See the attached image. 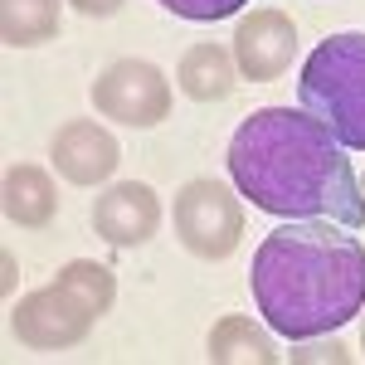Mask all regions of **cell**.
<instances>
[{
  "label": "cell",
  "instance_id": "6da1fadb",
  "mask_svg": "<svg viewBox=\"0 0 365 365\" xmlns=\"http://www.w3.org/2000/svg\"><path fill=\"white\" fill-rule=\"evenodd\" d=\"M229 175L249 205L278 220H331L361 229V180L322 122L302 108H258L229 141Z\"/></svg>",
  "mask_w": 365,
  "mask_h": 365
},
{
  "label": "cell",
  "instance_id": "7a4b0ae2",
  "mask_svg": "<svg viewBox=\"0 0 365 365\" xmlns=\"http://www.w3.org/2000/svg\"><path fill=\"white\" fill-rule=\"evenodd\" d=\"M253 302L287 341L341 331L365 312V249L346 225L287 220L253 253Z\"/></svg>",
  "mask_w": 365,
  "mask_h": 365
},
{
  "label": "cell",
  "instance_id": "3957f363",
  "mask_svg": "<svg viewBox=\"0 0 365 365\" xmlns=\"http://www.w3.org/2000/svg\"><path fill=\"white\" fill-rule=\"evenodd\" d=\"M297 103L312 113L341 146L365 151V34L341 29L322 39L302 63Z\"/></svg>",
  "mask_w": 365,
  "mask_h": 365
},
{
  "label": "cell",
  "instance_id": "277c9868",
  "mask_svg": "<svg viewBox=\"0 0 365 365\" xmlns=\"http://www.w3.org/2000/svg\"><path fill=\"white\" fill-rule=\"evenodd\" d=\"M175 234L195 258H210V263L229 258L239 249V239H244V210H239L234 190L225 180L180 185V195H175Z\"/></svg>",
  "mask_w": 365,
  "mask_h": 365
},
{
  "label": "cell",
  "instance_id": "5b68a950",
  "mask_svg": "<svg viewBox=\"0 0 365 365\" xmlns=\"http://www.w3.org/2000/svg\"><path fill=\"white\" fill-rule=\"evenodd\" d=\"M93 108L122 127H156L170 117V83L146 58H117L93 78Z\"/></svg>",
  "mask_w": 365,
  "mask_h": 365
},
{
  "label": "cell",
  "instance_id": "8992f818",
  "mask_svg": "<svg viewBox=\"0 0 365 365\" xmlns=\"http://www.w3.org/2000/svg\"><path fill=\"white\" fill-rule=\"evenodd\" d=\"M98 312L88 307L78 292H68L63 282H49L39 292H29L25 302H15L10 312V331L15 341H25L34 351H63V346H78L93 331Z\"/></svg>",
  "mask_w": 365,
  "mask_h": 365
},
{
  "label": "cell",
  "instance_id": "52a82bcc",
  "mask_svg": "<svg viewBox=\"0 0 365 365\" xmlns=\"http://www.w3.org/2000/svg\"><path fill=\"white\" fill-rule=\"evenodd\" d=\"M297 58V25L282 10H253L234 29V63L249 83H273Z\"/></svg>",
  "mask_w": 365,
  "mask_h": 365
},
{
  "label": "cell",
  "instance_id": "ba28073f",
  "mask_svg": "<svg viewBox=\"0 0 365 365\" xmlns=\"http://www.w3.org/2000/svg\"><path fill=\"white\" fill-rule=\"evenodd\" d=\"M93 229L113 249H137L161 229V200L146 180H117L93 205Z\"/></svg>",
  "mask_w": 365,
  "mask_h": 365
},
{
  "label": "cell",
  "instance_id": "9c48e42d",
  "mask_svg": "<svg viewBox=\"0 0 365 365\" xmlns=\"http://www.w3.org/2000/svg\"><path fill=\"white\" fill-rule=\"evenodd\" d=\"M49 156H54V170L63 180H73V185H103L117 170V161H122V146H117V137L108 127L78 117V122H63L54 132Z\"/></svg>",
  "mask_w": 365,
  "mask_h": 365
},
{
  "label": "cell",
  "instance_id": "30bf717a",
  "mask_svg": "<svg viewBox=\"0 0 365 365\" xmlns=\"http://www.w3.org/2000/svg\"><path fill=\"white\" fill-rule=\"evenodd\" d=\"M58 210V190L44 166H10L5 170V220L10 225L39 229Z\"/></svg>",
  "mask_w": 365,
  "mask_h": 365
},
{
  "label": "cell",
  "instance_id": "8fae6325",
  "mask_svg": "<svg viewBox=\"0 0 365 365\" xmlns=\"http://www.w3.org/2000/svg\"><path fill=\"white\" fill-rule=\"evenodd\" d=\"M234 58H229V49H220V44H195V49H185V58H180V88H185V98H195V103H220V98H229L234 93Z\"/></svg>",
  "mask_w": 365,
  "mask_h": 365
},
{
  "label": "cell",
  "instance_id": "7c38bea8",
  "mask_svg": "<svg viewBox=\"0 0 365 365\" xmlns=\"http://www.w3.org/2000/svg\"><path fill=\"white\" fill-rule=\"evenodd\" d=\"M58 10H63V0H5L0 39L10 49H34L58 34Z\"/></svg>",
  "mask_w": 365,
  "mask_h": 365
},
{
  "label": "cell",
  "instance_id": "4fadbf2b",
  "mask_svg": "<svg viewBox=\"0 0 365 365\" xmlns=\"http://www.w3.org/2000/svg\"><path fill=\"white\" fill-rule=\"evenodd\" d=\"M210 361L215 365H234V361H253V365H273L278 351L268 331H258L249 317H225L215 331H210Z\"/></svg>",
  "mask_w": 365,
  "mask_h": 365
},
{
  "label": "cell",
  "instance_id": "5bb4252c",
  "mask_svg": "<svg viewBox=\"0 0 365 365\" xmlns=\"http://www.w3.org/2000/svg\"><path fill=\"white\" fill-rule=\"evenodd\" d=\"M54 282H63L68 292H78V297H83L88 307L98 312V317H103V312L113 307V297H117V282H113V273H108L103 263H93V258H73V263H63Z\"/></svg>",
  "mask_w": 365,
  "mask_h": 365
},
{
  "label": "cell",
  "instance_id": "9a60e30c",
  "mask_svg": "<svg viewBox=\"0 0 365 365\" xmlns=\"http://www.w3.org/2000/svg\"><path fill=\"white\" fill-rule=\"evenodd\" d=\"M156 5L170 10V15H180V20H229L249 0H156Z\"/></svg>",
  "mask_w": 365,
  "mask_h": 365
},
{
  "label": "cell",
  "instance_id": "2e32d148",
  "mask_svg": "<svg viewBox=\"0 0 365 365\" xmlns=\"http://www.w3.org/2000/svg\"><path fill=\"white\" fill-rule=\"evenodd\" d=\"M68 5H73L78 15H93V20H103V15H117L127 0H68Z\"/></svg>",
  "mask_w": 365,
  "mask_h": 365
},
{
  "label": "cell",
  "instance_id": "e0dca14e",
  "mask_svg": "<svg viewBox=\"0 0 365 365\" xmlns=\"http://www.w3.org/2000/svg\"><path fill=\"white\" fill-rule=\"evenodd\" d=\"M346 361V346L341 341H327V346H307V351H292V361Z\"/></svg>",
  "mask_w": 365,
  "mask_h": 365
},
{
  "label": "cell",
  "instance_id": "ac0fdd59",
  "mask_svg": "<svg viewBox=\"0 0 365 365\" xmlns=\"http://www.w3.org/2000/svg\"><path fill=\"white\" fill-rule=\"evenodd\" d=\"M15 278H20V273H15V258H10V253H5V292H10V287H15Z\"/></svg>",
  "mask_w": 365,
  "mask_h": 365
},
{
  "label": "cell",
  "instance_id": "d6986e66",
  "mask_svg": "<svg viewBox=\"0 0 365 365\" xmlns=\"http://www.w3.org/2000/svg\"><path fill=\"white\" fill-rule=\"evenodd\" d=\"M361 351H365V327H361Z\"/></svg>",
  "mask_w": 365,
  "mask_h": 365
},
{
  "label": "cell",
  "instance_id": "ffe728a7",
  "mask_svg": "<svg viewBox=\"0 0 365 365\" xmlns=\"http://www.w3.org/2000/svg\"><path fill=\"white\" fill-rule=\"evenodd\" d=\"M361 205H365V185H361Z\"/></svg>",
  "mask_w": 365,
  "mask_h": 365
}]
</instances>
